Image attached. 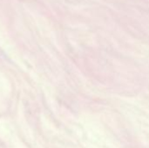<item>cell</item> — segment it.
<instances>
[]
</instances>
